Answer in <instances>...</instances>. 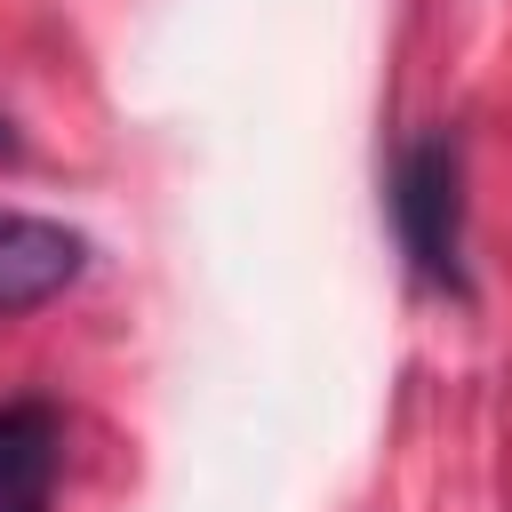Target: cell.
Returning a JSON list of instances; mask_svg holds the SVG:
<instances>
[{
  "instance_id": "6da1fadb",
  "label": "cell",
  "mask_w": 512,
  "mask_h": 512,
  "mask_svg": "<svg viewBox=\"0 0 512 512\" xmlns=\"http://www.w3.org/2000/svg\"><path fill=\"white\" fill-rule=\"evenodd\" d=\"M392 240L408 256V272L432 296H472V264H464V136L456 128H424L416 144H400L392 160Z\"/></svg>"
},
{
  "instance_id": "7a4b0ae2",
  "label": "cell",
  "mask_w": 512,
  "mask_h": 512,
  "mask_svg": "<svg viewBox=\"0 0 512 512\" xmlns=\"http://www.w3.org/2000/svg\"><path fill=\"white\" fill-rule=\"evenodd\" d=\"M80 272H88V232H72L56 216H32V208H0V320L40 312Z\"/></svg>"
},
{
  "instance_id": "3957f363",
  "label": "cell",
  "mask_w": 512,
  "mask_h": 512,
  "mask_svg": "<svg viewBox=\"0 0 512 512\" xmlns=\"http://www.w3.org/2000/svg\"><path fill=\"white\" fill-rule=\"evenodd\" d=\"M64 480V408L48 392L0 400V512H48Z\"/></svg>"
},
{
  "instance_id": "277c9868",
  "label": "cell",
  "mask_w": 512,
  "mask_h": 512,
  "mask_svg": "<svg viewBox=\"0 0 512 512\" xmlns=\"http://www.w3.org/2000/svg\"><path fill=\"white\" fill-rule=\"evenodd\" d=\"M16 152H24V136H16V120L0 112V160H16Z\"/></svg>"
}]
</instances>
